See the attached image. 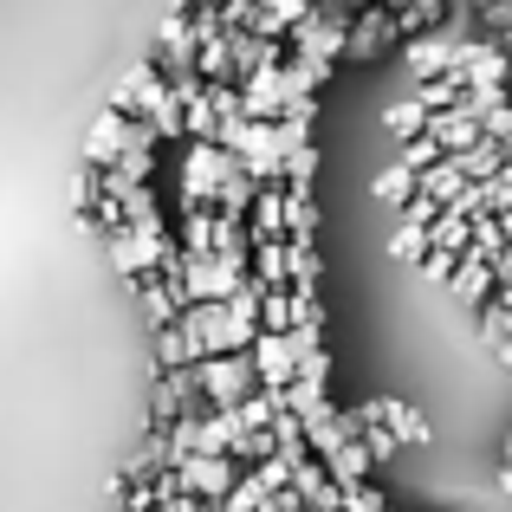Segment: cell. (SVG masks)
Returning <instances> with one entry per match:
<instances>
[{
	"label": "cell",
	"instance_id": "cell-27",
	"mask_svg": "<svg viewBox=\"0 0 512 512\" xmlns=\"http://www.w3.org/2000/svg\"><path fill=\"white\" fill-rule=\"evenodd\" d=\"M312 234H318L312 188H286V240H312Z\"/></svg>",
	"mask_w": 512,
	"mask_h": 512
},
{
	"label": "cell",
	"instance_id": "cell-33",
	"mask_svg": "<svg viewBox=\"0 0 512 512\" xmlns=\"http://www.w3.org/2000/svg\"><path fill=\"white\" fill-rule=\"evenodd\" d=\"M260 506H266V487H260L253 474H240V480H234V493H227V500L214 506V512H260Z\"/></svg>",
	"mask_w": 512,
	"mask_h": 512
},
{
	"label": "cell",
	"instance_id": "cell-35",
	"mask_svg": "<svg viewBox=\"0 0 512 512\" xmlns=\"http://www.w3.org/2000/svg\"><path fill=\"white\" fill-rule=\"evenodd\" d=\"M357 441H363V448H370V461H389V454H396V448H402V441H396V435H389V428H383V422H376V402H370V428H363V435H357Z\"/></svg>",
	"mask_w": 512,
	"mask_h": 512
},
{
	"label": "cell",
	"instance_id": "cell-43",
	"mask_svg": "<svg viewBox=\"0 0 512 512\" xmlns=\"http://www.w3.org/2000/svg\"><path fill=\"white\" fill-rule=\"evenodd\" d=\"M500 52H506V65H512V33H506V39H500Z\"/></svg>",
	"mask_w": 512,
	"mask_h": 512
},
{
	"label": "cell",
	"instance_id": "cell-26",
	"mask_svg": "<svg viewBox=\"0 0 512 512\" xmlns=\"http://www.w3.org/2000/svg\"><path fill=\"white\" fill-rule=\"evenodd\" d=\"M415 182H422V175H415L409 163H389L383 175H376V201H389V208H409V201H415Z\"/></svg>",
	"mask_w": 512,
	"mask_h": 512
},
{
	"label": "cell",
	"instance_id": "cell-38",
	"mask_svg": "<svg viewBox=\"0 0 512 512\" xmlns=\"http://www.w3.org/2000/svg\"><path fill=\"white\" fill-rule=\"evenodd\" d=\"M247 474H253V480H260V487H266V493H279V487H292V467H286V461H279V454H273V461H260V467H247Z\"/></svg>",
	"mask_w": 512,
	"mask_h": 512
},
{
	"label": "cell",
	"instance_id": "cell-13",
	"mask_svg": "<svg viewBox=\"0 0 512 512\" xmlns=\"http://www.w3.org/2000/svg\"><path fill=\"white\" fill-rule=\"evenodd\" d=\"M448 286H454V299H461L467 312H487V305H493V286H500V279H493V266H487V260H467V253H461V266H454Z\"/></svg>",
	"mask_w": 512,
	"mask_h": 512
},
{
	"label": "cell",
	"instance_id": "cell-8",
	"mask_svg": "<svg viewBox=\"0 0 512 512\" xmlns=\"http://www.w3.org/2000/svg\"><path fill=\"white\" fill-rule=\"evenodd\" d=\"M240 175H253V182L260 188H273L279 182V163H286V156H279V130L273 124H247V137H240Z\"/></svg>",
	"mask_w": 512,
	"mask_h": 512
},
{
	"label": "cell",
	"instance_id": "cell-1",
	"mask_svg": "<svg viewBox=\"0 0 512 512\" xmlns=\"http://www.w3.org/2000/svg\"><path fill=\"white\" fill-rule=\"evenodd\" d=\"M227 175H240V156L221 150V143H188L182 150V188H175V201L182 208H214V195H221Z\"/></svg>",
	"mask_w": 512,
	"mask_h": 512
},
{
	"label": "cell",
	"instance_id": "cell-40",
	"mask_svg": "<svg viewBox=\"0 0 512 512\" xmlns=\"http://www.w3.org/2000/svg\"><path fill=\"white\" fill-rule=\"evenodd\" d=\"M454 266H461L454 253H428V260H422V279H435V286H448V279H454Z\"/></svg>",
	"mask_w": 512,
	"mask_h": 512
},
{
	"label": "cell",
	"instance_id": "cell-39",
	"mask_svg": "<svg viewBox=\"0 0 512 512\" xmlns=\"http://www.w3.org/2000/svg\"><path fill=\"white\" fill-rule=\"evenodd\" d=\"M402 163H409L415 175H422L428 163H441V150H435V143H428V137H415V143H402Z\"/></svg>",
	"mask_w": 512,
	"mask_h": 512
},
{
	"label": "cell",
	"instance_id": "cell-19",
	"mask_svg": "<svg viewBox=\"0 0 512 512\" xmlns=\"http://www.w3.org/2000/svg\"><path fill=\"white\" fill-rule=\"evenodd\" d=\"M448 163H454V169H461V175H467V182H493V175H500V169L512 163V150H506V143H493V137H480V143H474V150H461V156H448Z\"/></svg>",
	"mask_w": 512,
	"mask_h": 512
},
{
	"label": "cell",
	"instance_id": "cell-15",
	"mask_svg": "<svg viewBox=\"0 0 512 512\" xmlns=\"http://www.w3.org/2000/svg\"><path fill=\"white\" fill-rule=\"evenodd\" d=\"M292 493H299L305 506H318V512H344V493L331 487L325 461H299V467H292Z\"/></svg>",
	"mask_w": 512,
	"mask_h": 512
},
{
	"label": "cell",
	"instance_id": "cell-3",
	"mask_svg": "<svg viewBox=\"0 0 512 512\" xmlns=\"http://www.w3.org/2000/svg\"><path fill=\"white\" fill-rule=\"evenodd\" d=\"M169 474H175V493H188V500H201V506H221L227 493H234L240 467L227 461V454H188V461L169 467Z\"/></svg>",
	"mask_w": 512,
	"mask_h": 512
},
{
	"label": "cell",
	"instance_id": "cell-23",
	"mask_svg": "<svg viewBox=\"0 0 512 512\" xmlns=\"http://www.w3.org/2000/svg\"><path fill=\"white\" fill-rule=\"evenodd\" d=\"M175 247H182V253H214V208H182V221H175Z\"/></svg>",
	"mask_w": 512,
	"mask_h": 512
},
{
	"label": "cell",
	"instance_id": "cell-16",
	"mask_svg": "<svg viewBox=\"0 0 512 512\" xmlns=\"http://www.w3.org/2000/svg\"><path fill=\"white\" fill-rule=\"evenodd\" d=\"M195 78L201 85H227L234 78V33H208L195 46Z\"/></svg>",
	"mask_w": 512,
	"mask_h": 512
},
{
	"label": "cell",
	"instance_id": "cell-20",
	"mask_svg": "<svg viewBox=\"0 0 512 512\" xmlns=\"http://www.w3.org/2000/svg\"><path fill=\"white\" fill-rule=\"evenodd\" d=\"M467 240H474V221H467V214L441 208L435 221H428V253H454V260H461V253H467Z\"/></svg>",
	"mask_w": 512,
	"mask_h": 512
},
{
	"label": "cell",
	"instance_id": "cell-18",
	"mask_svg": "<svg viewBox=\"0 0 512 512\" xmlns=\"http://www.w3.org/2000/svg\"><path fill=\"white\" fill-rule=\"evenodd\" d=\"M370 467L376 461H370V448H363V441H344V448L325 454V474H331V487H338V493L344 487H363V480H370Z\"/></svg>",
	"mask_w": 512,
	"mask_h": 512
},
{
	"label": "cell",
	"instance_id": "cell-24",
	"mask_svg": "<svg viewBox=\"0 0 512 512\" xmlns=\"http://www.w3.org/2000/svg\"><path fill=\"white\" fill-rule=\"evenodd\" d=\"M104 247H111V266L124 279H143V273H150V260H143V247H137V234H130V227H104Z\"/></svg>",
	"mask_w": 512,
	"mask_h": 512
},
{
	"label": "cell",
	"instance_id": "cell-6",
	"mask_svg": "<svg viewBox=\"0 0 512 512\" xmlns=\"http://www.w3.org/2000/svg\"><path fill=\"white\" fill-rule=\"evenodd\" d=\"M344 33H350V20H338V13H312L305 26H292V59H331L338 65L344 59Z\"/></svg>",
	"mask_w": 512,
	"mask_h": 512
},
{
	"label": "cell",
	"instance_id": "cell-34",
	"mask_svg": "<svg viewBox=\"0 0 512 512\" xmlns=\"http://www.w3.org/2000/svg\"><path fill=\"white\" fill-rule=\"evenodd\" d=\"M292 383H312V389H331V350H299V376Z\"/></svg>",
	"mask_w": 512,
	"mask_h": 512
},
{
	"label": "cell",
	"instance_id": "cell-4",
	"mask_svg": "<svg viewBox=\"0 0 512 512\" xmlns=\"http://www.w3.org/2000/svg\"><path fill=\"white\" fill-rule=\"evenodd\" d=\"M253 350V383L266 389V396H279V389H292V376H299V350H292V338H273V331H260V338L247 344Z\"/></svg>",
	"mask_w": 512,
	"mask_h": 512
},
{
	"label": "cell",
	"instance_id": "cell-14",
	"mask_svg": "<svg viewBox=\"0 0 512 512\" xmlns=\"http://www.w3.org/2000/svg\"><path fill=\"white\" fill-rule=\"evenodd\" d=\"M318 13V0H260V13H253V33L260 39H286L292 26H305Z\"/></svg>",
	"mask_w": 512,
	"mask_h": 512
},
{
	"label": "cell",
	"instance_id": "cell-2",
	"mask_svg": "<svg viewBox=\"0 0 512 512\" xmlns=\"http://www.w3.org/2000/svg\"><path fill=\"white\" fill-rule=\"evenodd\" d=\"M195 383H201V409H234V402H247L253 389H260V383H253L247 350H240V357H201Z\"/></svg>",
	"mask_w": 512,
	"mask_h": 512
},
{
	"label": "cell",
	"instance_id": "cell-12",
	"mask_svg": "<svg viewBox=\"0 0 512 512\" xmlns=\"http://www.w3.org/2000/svg\"><path fill=\"white\" fill-rule=\"evenodd\" d=\"M137 312H143V325H156V331H169L175 318H182V299H175V286L169 279H156V273H143L137 279Z\"/></svg>",
	"mask_w": 512,
	"mask_h": 512
},
{
	"label": "cell",
	"instance_id": "cell-28",
	"mask_svg": "<svg viewBox=\"0 0 512 512\" xmlns=\"http://www.w3.org/2000/svg\"><path fill=\"white\" fill-rule=\"evenodd\" d=\"M253 195H260V182H253V175H227L221 195H214V214H234V221H247Z\"/></svg>",
	"mask_w": 512,
	"mask_h": 512
},
{
	"label": "cell",
	"instance_id": "cell-29",
	"mask_svg": "<svg viewBox=\"0 0 512 512\" xmlns=\"http://www.w3.org/2000/svg\"><path fill=\"white\" fill-rule=\"evenodd\" d=\"M383 124H389V137L415 143V137H422V130H428V111H422V104H409V98H396V104H389V111H383Z\"/></svg>",
	"mask_w": 512,
	"mask_h": 512
},
{
	"label": "cell",
	"instance_id": "cell-5",
	"mask_svg": "<svg viewBox=\"0 0 512 512\" xmlns=\"http://www.w3.org/2000/svg\"><path fill=\"white\" fill-rule=\"evenodd\" d=\"M383 46H396V20H389L383 0H370V7L350 20V33H344V59H350V65H370Z\"/></svg>",
	"mask_w": 512,
	"mask_h": 512
},
{
	"label": "cell",
	"instance_id": "cell-21",
	"mask_svg": "<svg viewBox=\"0 0 512 512\" xmlns=\"http://www.w3.org/2000/svg\"><path fill=\"white\" fill-rule=\"evenodd\" d=\"M376 422H383L396 441H409V448H422V441H428V422L409 409V402H396V396H383V402H376Z\"/></svg>",
	"mask_w": 512,
	"mask_h": 512
},
{
	"label": "cell",
	"instance_id": "cell-9",
	"mask_svg": "<svg viewBox=\"0 0 512 512\" xmlns=\"http://www.w3.org/2000/svg\"><path fill=\"white\" fill-rule=\"evenodd\" d=\"M383 7H389V20H396V46H402V39H415V33H435L454 0H383Z\"/></svg>",
	"mask_w": 512,
	"mask_h": 512
},
{
	"label": "cell",
	"instance_id": "cell-32",
	"mask_svg": "<svg viewBox=\"0 0 512 512\" xmlns=\"http://www.w3.org/2000/svg\"><path fill=\"white\" fill-rule=\"evenodd\" d=\"M312 175H318V150L305 143V150L286 156V169H279V188H312Z\"/></svg>",
	"mask_w": 512,
	"mask_h": 512
},
{
	"label": "cell",
	"instance_id": "cell-41",
	"mask_svg": "<svg viewBox=\"0 0 512 512\" xmlns=\"http://www.w3.org/2000/svg\"><path fill=\"white\" fill-rule=\"evenodd\" d=\"M480 338H487V350L500 357V370L512 376V338H506V331H493V325H480Z\"/></svg>",
	"mask_w": 512,
	"mask_h": 512
},
{
	"label": "cell",
	"instance_id": "cell-36",
	"mask_svg": "<svg viewBox=\"0 0 512 512\" xmlns=\"http://www.w3.org/2000/svg\"><path fill=\"white\" fill-rule=\"evenodd\" d=\"M156 363H163V370H188V344H182V331H156Z\"/></svg>",
	"mask_w": 512,
	"mask_h": 512
},
{
	"label": "cell",
	"instance_id": "cell-22",
	"mask_svg": "<svg viewBox=\"0 0 512 512\" xmlns=\"http://www.w3.org/2000/svg\"><path fill=\"white\" fill-rule=\"evenodd\" d=\"M253 279H260L266 292H286V279H292L286 240H253Z\"/></svg>",
	"mask_w": 512,
	"mask_h": 512
},
{
	"label": "cell",
	"instance_id": "cell-7",
	"mask_svg": "<svg viewBox=\"0 0 512 512\" xmlns=\"http://www.w3.org/2000/svg\"><path fill=\"white\" fill-rule=\"evenodd\" d=\"M454 59H461V46H454L448 33H415V39H402V65L415 72V85H428V78H441V72H454Z\"/></svg>",
	"mask_w": 512,
	"mask_h": 512
},
{
	"label": "cell",
	"instance_id": "cell-11",
	"mask_svg": "<svg viewBox=\"0 0 512 512\" xmlns=\"http://www.w3.org/2000/svg\"><path fill=\"white\" fill-rule=\"evenodd\" d=\"M124 130H130V111H104L85 137V169H111L117 150H124Z\"/></svg>",
	"mask_w": 512,
	"mask_h": 512
},
{
	"label": "cell",
	"instance_id": "cell-45",
	"mask_svg": "<svg viewBox=\"0 0 512 512\" xmlns=\"http://www.w3.org/2000/svg\"><path fill=\"white\" fill-rule=\"evenodd\" d=\"M506 461H512V441H506Z\"/></svg>",
	"mask_w": 512,
	"mask_h": 512
},
{
	"label": "cell",
	"instance_id": "cell-30",
	"mask_svg": "<svg viewBox=\"0 0 512 512\" xmlns=\"http://www.w3.org/2000/svg\"><path fill=\"white\" fill-rule=\"evenodd\" d=\"M292 325H299V305H292V292H266V299H260V331L286 338Z\"/></svg>",
	"mask_w": 512,
	"mask_h": 512
},
{
	"label": "cell",
	"instance_id": "cell-10",
	"mask_svg": "<svg viewBox=\"0 0 512 512\" xmlns=\"http://www.w3.org/2000/svg\"><path fill=\"white\" fill-rule=\"evenodd\" d=\"M422 137L435 143L441 156H461V150H474V143H480V124H474V117H461V111H428Z\"/></svg>",
	"mask_w": 512,
	"mask_h": 512
},
{
	"label": "cell",
	"instance_id": "cell-42",
	"mask_svg": "<svg viewBox=\"0 0 512 512\" xmlns=\"http://www.w3.org/2000/svg\"><path fill=\"white\" fill-rule=\"evenodd\" d=\"M500 487H506V493H512V461H500Z\"/></svg>",
	"mask_w": 512,
	"mask_h": 512
},
{
	"label": "cell",
	"instance_id": "cell-44",
	"mask_svg": "<svg viewBox=\"0 0 512 512\" xmlns=\"http://www.w3.org/2000/svg\"><path fill=\"white\" fill-rule=\"evenodd\" d=\"M188 7H221V0H188Z\"/></svg>",
	"mask_w": 512,
	"mask_h": 512
},
{
	"label": "cell",
	"instance_id": "cell-37",
	"mask_svg": "<svg viewBox=\"0 0 512 512\" xmlns=\"http://www.w3.org/2000/svg\"><path fill=\"white\" fill-rule=\"evenodd\" d=\"M344 512H389V500L363 480V487H344Z\"/></svg>",
	"mask_w": 512,
	"mask_h": 512
},
{
	"label": "cell",
	"instance_id": "cell-31",
	"mask_svg": "<svg viewBox=\"0 0 512 512\" xmlns=\"http://www.w3.org/2000/svg\"><path fill=\"white\" fill-rule=\"evenodd\" d=\"M389 260H402V266H422V260H428V227L402 221V227H396V240H389Z\"/></svg>",
	"mask_w": 512,
	"mask_h": 512
},
{
	"label": "cell",
	"instance_id": "cell-25",
	"mask_svg": "<svg viewBox=\"0 0 512 512\" xmlns=\"http://www.w3.org/2000/svg\"><path fill=\"white\" fill-rule=\"evenodd\" d=\"M461 98H467L461 72H441V78H428V85H415V91H409V104H422V111H454Z\"/></svg>",
	"mask_w": 512,
	"mask_h": 512
},
{
	"label": "cell",
	"instance_id": "cell-17",
	"mask_svg": "<svg viewBox=\"0 0 512 512\" xmlns=\"http://www.w3.org/2000/svg\"><path fill=\"white\" fill-rule=\"evenodd\" d=\"M247 214H253V221H247V234H253V240H286V188H279V182H273V188H260Z\"/></svg>",
	"mask_w": 512,
	"mask_h": 512
}]
</instances>
